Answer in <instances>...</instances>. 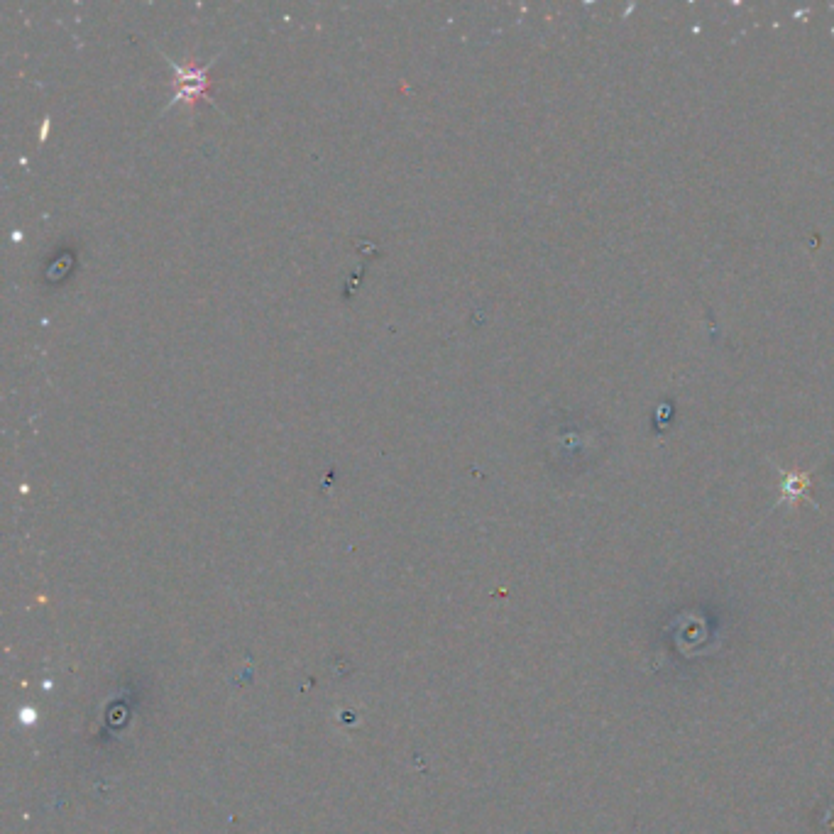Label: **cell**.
I'll return each mask as SVG.
<instances>
[{"label":"cell","mask_w":834,"mask_h":834,"mask_svg":"<svg viewBox=\"0 0 834 834\" xmlns=\"http://www.w3.org/2000/svg\"><path fill=\"white\" fill-rule=\"evenodd\" d=\"M169 64H172L174 69V98L169 106H177V103H186L189 108L196 106V101L211 89V84H208L206 79V71L211 67V62L206 64V67H179V64H174V59H167Z\"/></svg>","instance_id":"6da1fadb"}]
</instances>
